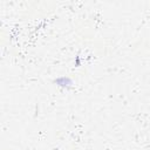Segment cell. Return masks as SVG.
I'll use <instances>...</instances> for the list:
<instances>
[{"mask_svg":"<svg viewBox=\"0 0 150 150\" xmlns=\"http://www.w3.org/2000/svg\"><path fill=\"white\" fill-rule=\"evenodd\" d=\"M55 82H56L59 86H61V87H68V86L71 84V80L68 79V77H60V79H57Z\"/></svg>","mask_w":150,"mask_h":150,"instance_id":"6da1fadb","label":"cell"}]
</instances>
